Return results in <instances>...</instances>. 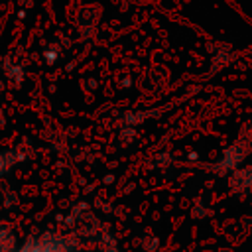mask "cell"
Segmentation results:
<instances>
[{
  "mask_svg": "<svg viewBox=\"0 0 252 252\" xmlns=\"http://www.w3.org/2000/svg\"><path fill=\"white\" fill-rule=\"evenodd\" d=\"M10 242H12L10 232H2V234H0V252L10 250Z\"/></svg>",
  "mask_w": 252,
  "mask_h": 252,
  "instance_id": "cell-2",
  "label": "cell"
},
{
  "mask_svg": "<svg viewBox=\"0 0 252 252\" xmlns=\"http://www.w3.org/2000/svg\"><path fill=\"white\" fill-rule=\"evenodd\" d=\"M18 252H69V248L59 238H41V240L28 242Z\"/></svg>",
  "mask_w": 252,
  "mask_h": 252,
  "instance_id": "cell-1",
  "label": "cell"
}]
</instances>
